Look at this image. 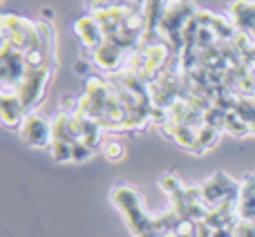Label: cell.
I'll return each instance as SVG.
<instances>
[{
    "label": "cell",
    "instance_id": "6da1fadb",
    "mask_svg": "<svg viewBox=\"0 0 255 237\" xmlns=\"http://www.w3.org/2000/svg\"><path fill=\"white\" fill-rule=\"evenodd\" d=\"M110 199L121 213H124L126 226L134 237H163L157 229V220L150 217L141 206V197L130 186H117L112 188Z\"/></svg>",
    "mask_w": 255,
    "mask_h": 237
},
{
    "label": "cell",
    "instance_id": "7a4b0ae2",
    "mask_svg": "<svg viewBox=\"0 0 255 237\" xmlns=\"http://www.w3.org/2000/svg\"><path fill=\"white\" fill-rule=\"evenodd\" d=\"M49 76H52V67H29L27 74L20 79V83L13 88V92L18 94L27 112H34V108L45 99V88L49 83Z\"/></svg>",
    "mask_w": 255,
    "mask_h": 237
},
{
    "label": "cell",
    "instance_id": "3957f363",
    "mask_svg": "<svg viewBox=\"0 0 255 237\" xmlns=\"http://www.w3.org/2000/svg\"><path fill=\"white\" fill-rule=\"evenodd\" d=\"M18 136L22 143L31 145V148H49L52 145V121H47L38 112H29L18 127Z\"/></svg>",
    "mask_w": 255,
    "mask_h": 237
},
{
    "label": "cell",
    "instance_id": "277c9868",
    "mask_svg": "<svg viewBox=\"0 0 255 237\" xmlns=\"http://www.w3.org/2000/svg\"><path fill=\"white\" fill-rule=\"evenodd\" d=\"M29 65L25 61V54L11 49L7 43H0V76H2L4 88H16L20 79L27 74Z\"/></svg>",
    "mask_w": 255,
    "mask_h": 237
},
{
    "label": "cell",
    "instance_id": "5b68a950",
    "mask_svg": "<svg viewBox=\"0 0 255 237\" xmlns=\"http://www.w3.org/2000/svg\"><path fill=\"white\" fill-rule=\"evenodd\" d=\"M29 115L27 108L22 106V101L18 99V94L13 92V88H4L0 94V118L7 127H20L25 117Z\"/></svg>",
    "mask_w": 255,
    "mask_h": 237
},
{
    "label": "cell",
    "instance_id": "8992f818",
    "mask_svg": "<svg viewBox=\"0 0 255 237\" xmlns=\"http://www.w3.org/2000/svg\"><path fill=\"white\" fill-rule=\"evenodd\" d=\"M74 31L81 38V43H83L85 49H92L94 52V49H99L103 43H106V34H103L101 25L97 22V18H94L92 13L79 18V20L74 22Z\"/></svg>",
    "mask_w": 255,
    "mask_h": 237
},
{
    "label": "cell",
    "instance_id": "52a82bcc",
    "mask_svg": "<svg viewBox=\"0 0 255 237\" xmlns=\"http://www.w3.org/2000/svg\"><path fill=\"white\" fill-rule=\"evenodd\" d=\"M229 13L233 18V25L238 27V31L255 38V2H251V0H233L229 4Z\"/></svg>",
    "mask_w": 255,
    "mask_h": 237
},
{
    "label": "cell",
    "instance_id": "ba28073f",
    "mask_svg": "<svg viewBox=\"0 0 255 237\" xmlns=\"http://www.w3.org/2000/svg\"><path fill=\"white\" fill-rule=\"evenodd\" d=\"M92 61L94 65L99 67V70L108 72V74H115V72L124 70V63H126V52H121L119 47H115L112 43H103L99 49H94L92 52Z\"/></svg>",
    "mask_w": 255,
    "mask_h": 237
},
{
    "label": "cell",
    "instance_id": "9c48e42d",
    "mask_svg": "<svg viewBox=\"0 0 255 237\" xmlns=\"http://www.w3.org/2000/svg\"><path fill=\"white\" fill-rule=\"evenodd\" d=\"M161 132L166 136H170V139H175L181 148L190 150V152H193L195 143H197V130H193V127L186 125V123H170L168 121L166 125L161 127Z\"/></svg>",
    "mask_w": 255,
    "mask_h": 237
},
{
    "label": "cell",
    "instance_id": "30bf717a",
    "mask_svg": "<svg viewBox=\"0 0 255 237\" xmlns=\"http://www.w3.org/2000/svg\"><path fill=\"white\" fill-rule=\"evenodd\" d=\"M217 141H220V132H217L215 127H211V125H202L197 130V143H195L193 152L195 154H204L206 150L215 148Z\"/></svg>",
    "mask_w": 255,
    "mask_h": 237
},
{
    "label": "cell",
    "instance_id": "8fae6325",
    "mask_svg": "<svg viewBox=\"0 0 255 237\" xmlns=\"http://www.w3.org/2000/svg\"><path fill=\"white\" fill-rule=\"evenodd\" d=\"M224 132H229L231 136H249L251 134V125H249V123L233 110V112H226Z\"/></svg>",
    "mask_w": 255,
    "mask_h": 237
},
{
    "label": "cell",
    "instance_id": "7c38bea8",
    "mask_svg": "<svg viewBox=\"0 0 255 237\" xmlns=\"http://www.w3.org/2000/svg\"><path fill=\"white\" fill-rule=\"evenodd\" d=\"M49 154L54 161H72V143L70 141H52Z\"/></svg>",
    "mask_w": 255,
    "mask_h": 237
},
{
    "label": "cell",
    "instance_id": "4fadbf2b",
    "mask_svg": "<svg viewBox=\"0 0 255 237\" xmlns=\"http://www.w3.org/2000/svg\"><path fill=\"white\" fill-rule=\"evenodd\" d=\"M159 188L163 190V193L170 197V195H175V193H179L181 188H186L184 184H181L179 179H177L175 175H163V177H159Z\"/></svg>",
    "mask_w": 255,
    "mask_h": 237
},
{
    "label": "cell",
    "instance_id": "5bb4252c",
    "mask_svg": "<svg viewBox=\"0 0 255 237\" xmlns=\"http://www.w3.org/2000/svg\"><path fill=\"white\" fill-rule=\"evenodd\" d=\"M94 154V150L90 148V145H85L83 141H74L72 143V161H88L90 157Z\"/></svg>",
    "mask_w": 255,
    "mask_h": 237
},
{
    "label": "cell",
    "instance_id": "9a60e30c",
    "mask_svg": "<svg viewBox=\"0 0 255 237\" xmlns=\"http://www.w3.org/2000/svg\"><path fill=\"white\" fill-rule=\"evenodd\" d=\"M103 154H106L110 161H119L126 154V150H124V145H121V141H106V143H103Z\"/></svg>",
    "mask_w": 255,
    "mask_h": 237
},
{
    "label": "cell",
    "instance_id": "2e32d148",
    "mask_svg": "<svg viewBox=\"0 0 255 237\" xmlns=\"http://www.w3.org/2000/svg\"><path fill=\"white\" fill-rule=\"evenodd\" d=\"M61 108H63V112H67V115H76V112H79V99L65 94V97L61 99Z\"/></svg>",
    "mask_w": 255,
    "mask_h": 237
},
{
    "label": "cell",
    "instance_id": "e0dca14e",
    "mask_svg": "<svg viewBox=\"0 0 255 237\" xmlns=\"http://www.w3.org/2000/svg\"><path fill=\"white\" fill-rule=\"evenodd\" d=\"M213 18H215V13H211V11H199L197 9V13H195V20H197L199 27H211Z\"/></svg>",
    "mask_w": 255,
    "mask_h": 237
},
{
    "label": "cell",
    "instance_id": "ac0fdd59",
    "mask_svg": "<svg viewBox=\"0 0 255 237\" xmlns=\"http://www.w3.org/2000/svg\"><path fill=\"white\" fill-rule=\"evenodd\" d=\"M145 2H148V0H128V7L134 9V11H143Z\"/></svg>",
    "mask_w": 255,
    "mask_h": 237
},
{
    "label": "cell",
    "instance_id": "d6986e66",
    "mask_svg": "<svg viewBox=\"0 0 255 237\" xmlns=\"http://www.w3.org/2000/svg\"><path fill=\"white\" fill-rule=\"evenodd\" d=\"M103 7H128V0H101Z\"/></svg>",
    "mask_w": 255,
    "mask_h": 237
},
{
    "label": "cell",
    "instance_id": "ffe728a7",
    "mask_svg": "<svg viewBox=\"0 0 255 237\" xmlns=\"http://www.w3.org/2000/svg\"><path fill=\"white\" fill-rule=\"evenodd\" d=\"M90 72V65L85 61H79L76 63V74H88Z\"/></svg>",
    "mask_w": 255,
    "mask_h": 237
}]
</instances>
